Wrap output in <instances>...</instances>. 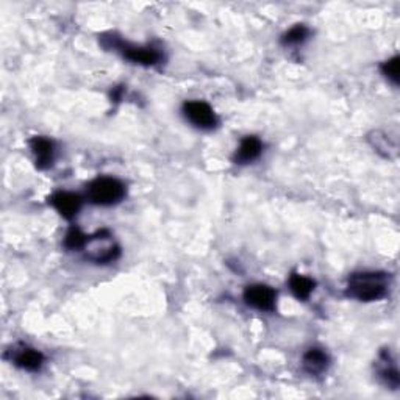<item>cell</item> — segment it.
Wrapping results in <instances>:
<instances>
[{"mask_svg":"<svg viewBox=\"0 0 400 400\" xmlns=\"http://www.w3.org/2000/svg\"><path fill=\"white\" fill-rule=\"evenodd\" d=\"M315 286H316L315 280L310 277H305V275L293 274L289 277V288L299 301H307L308 297L313 294V291H315Z\"/></svg>","mask_w":400,"mask_h":400,"instance_id":"obj_14","label":"cell"},{"mask_svg":"<svg viewBox=\"0 0 400 400\" xmlns=\"http://www.w3.org/2000/svg\"><path fill=\"white\" fill-rule=\"evenodd\" d=\"M183 113L185 118L193 123V126L203 128V130H212L217 126V118L213 108L210 107L207 102L202 100H191L186 102L183 105Z\"/></svg>","mask_w":400,"mask_h":400,"instance_id":"obj_5","label":"cell"},{"mask_svg":"<svg viewBox=\"0 0 400 400\" xmlns=\"http://www.w3.org/2000/svg\"><path fill=\"white\" fill-rule=\"evenodd\" d=\"M102 44L107 49H114L119 50L123 58H127L128 61L143 64V66H155L159 61H162V52L159 50L149 47V46H132L127 44V42L119 41L114 36L110 38H102Z\"/></svg>","mask_w":400,"mask_h":400,"instance_id":"obj_4","label":"cell"},{"mask_svg":"<svg viewBox=\"0 0 400 400\" xmlns=\"http://www.w3.org/2000/svg\"><path fill=\"white\" fill-rule=\"evenodd\" d=\"M368 141L378 152V154L384 158H394L397 155V150H399L397 140L396 138H391L384 132H380V130H375V132L370 133L368 136Z\"/></svg>","mask_w":400,"mask_h":400,"instance_id":"obj_13","label":"cell"},{"mask_svg":"<svg viewBox=\"0 0 400 400\" xmlns=\"http://www.w3.org/2000/svg\"><path fill=\"white\" fill-rule=\"evenodd\" d=\"M261 152H263V143L260 141V138L246 136L236 150L235 162L236 164H249L255 162L261 155Z\"/></svg>","mask_w":400,"mask_h":400,"instance_id":"obj_11","label":"cell"},{"mask_svg":"<svg viewBox=\"0 0 400 400\" xmlns=\"http://www.w3.org/2000/svg\"><path fill=\"white\" fill-rule=\"evenodd\" d=\"M50 203H52L54 208L60 213L64 219H74L78 214L80 208H82V198L78 194L61 191L54 194L50 198Z\"/></svg>","mask_w":400,"mask_h":400,"instance_id":"obj_8","label":"cell"},{"mask_svg":"<svg viewBox=\"0 0 400 400\" xmlns=\"http://www.w3.org/2000/svg\"><path fill=\"white\" fill-rule=\"evenodd\" d=\"M389 279L384 272H358L349 279L346 294L360 302H375L388 294Z\"/></svg>","mask_w":400,"mask_h":400,"instance_id":"obj_1","label":"cell"},{"mask_svg":"<svg viewBox=\"0 0 400 400\" xmlns=\"http://www.w3.org/2000/svg\"><path fill=\"white\" fill-rule=\"evenodd\" d=\"M86 239H88V236L83 235L82 230H80L78 227H72V229L68 231L66 238H64V246H66L68 249H71V250L83 249Z\"/></svg>","mask_w":400,"mask_h":400,"instance_id":"obj_16","label":"cell"},{"mask_svg":"<svg viewBox=\"0 0 400 400\" xmlns=\"http://www.w3.org/2000/svg\"><path fill=\"white\" fill-rule=\"evenodd\" d=\"M30 149L35 155V163L38 169H47L52 166L55 158L54 143L44 136H35L30 141Z\"/></svg>","mask_w":400,"mask_h":400,"instance_id":"obj_9","label":"cell"},{"mask_svg":"<svg viewBox=\"0 0 400 400\" xmlns=\"http://www.w3.org/2000/svg\"><path fill=\"white\" fill-rule=\"evenodd\" d=\"M308 35H310V30L307 27L297 24L293 28H289V30L285 35H283L281 42L285 46H299V44H303V42L307 41Z\"/></svg>","mask_w":400,"mask_h":400,"instance_id":"obj_15","label":"cell"},{"mask_svg":"<svg viewBox=\"0 0 400 400\" xmlns=\"http://www.w3.org/2000/svg\"><path fill=\"white\" fill-rule=\"evenodd\" d=\"M329 355H327L322 349L313 347L303 355V369L307 370L310 375H321L329 368Z\"/></svg>","mask_w":400,"mask_h":400,"instance_id":"obj_12","label":"cell"},{"mask_svg":"<svg viewBox=\"0 0 400 400\" xmlns=\"http://www.w3.org/2000/svg\"><path fill=\"white\" fill-rule=\"evenodd\" d=\"M126 195V186L113 177H99L88 185V199L94 205L111 207L119 203Z\"/></svg>","mask_w":400,"mask_h":400,"instance_id":"obj_3","label":"cell"},{"mask_svg":"<svg viewBox=\"0 0 400 400\" xmlns=\"http://www.w3.org/2000/svg\"><path fill=\"white\" fill-rule=\"evenodd\" d=\"M11 361L28 372H38L44 365V355L33 347L19 344L11 349Z\"/></svg>","mask_w":400,"mask_h":400,"instance_id":"obj_7","label":"cell"},{"mask_svg":"<svg viewBox=\"0 0 400 400\" xmlns=\"http://www.w3.org/2000/svg\"><path fill=\"white\" fill-rule=\"evenodd\" d=\"M83 250L86 258L97 265L111 263V261L118 260L121 253L119 246L114 243V239L108 230H100L96 235L88 236L83 246Z\"/></svg>","mask_w":400,"mask_h":400,"instance_id":"obj_2","label":"cell"},{"mask_svg":"<svg viewBox=\"0 0 400 400\" xmlns=\"http://www.w3.org/2000/svg\"><path fill=\"white\" fill-rule=\"evenodd\" d=\"M382 72L391 80L392 83L397 85L399 83V56L391 58V60H388L387 63H383Z\"/></svg>","mask_w":400,"mask_h":400,"instance_id":"obj_17","label":"cell"},{"mask_svg":"<svg viewBox=\"0 0 400 400\" xmlns=\"http://www.w3.org/2000/svg\"><path fill=\"white\" fill-rule=\"evenodd\" d=\"M377 372L378 377L382 378L383 383L387 384V387L396 389L399 388V370L394 360H392V356L388 351H383L378 356V361H377Z\"/></svg>","mask_w":400,"mask_h":400,"instance_id":"obj_10","label":"cell"},{"mask_svg":"<svg viewBox=\"0 0 400 400\" xmlns=\"http://www.w3.org/2000/svg\"><path fill=\"white\" fill-rule=\"evenodd\" d=\"M244 301L252 308L260 311H274L277 303V293L267 285H250L244 291Z\"/></svg>","mask_w":400,"mask_h":400,"instance_id":"obj_6","label":"cell"}]
</instances>
